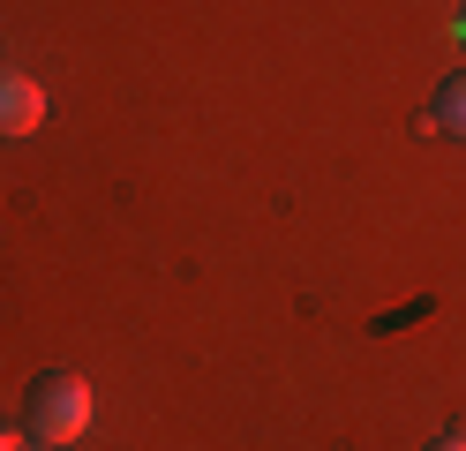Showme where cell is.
Segmentation results:
<instances>
[{"instance_id":"6da1fadb","label":"cell","mask_w":466,"mask_h":451,"mask_svg":"<svg viewBox=\"0 0 466 451\" xmlns=\"http://www.w3.org/2000/svg\"><path fill=\"white\" fill-rule=\"evenodd\" d=\"M23 421H31L38 444H68L91 429V384H83L76 369H53L31 384V399H23Z\"/></svg>"},{"instance_id":"7a4b0ae2","label":"cell","mask_w":466,"mask_h":451,"mask_svg":"<svg viewBox=\"0 0 466 451\" xmlns=\"http://www.w3.org/2000/svg\"><path fill=\"white\" fill-rule=\"evenodd\" d=\"M46 120V90L31 83V76H8L0 68V136H31Z\"/></svg>"},{"instance_id":"3957f363","label":"cell","mask_w":466,"mask_h":451,"mask_svg":"<svg viewBox=\"0 0 466 451\" xmlns=\"http://www.w3.org/2000/svg\"><path fill=\"white\" fill-rule=\"evenodd\" d=\"M429 113H436V128H444V136H466V68L436 83V106Z\"/></svg>"},{"instance_id":"277c9868","label":"cell","mask_w":466,"mask_h":451,"mask_svg":"<svg viewBox=\"0 0 466 451\" xmlns=\"http://www.w3.org/2000/svg\"><path fill=\"white\" fill-rule=\"evenodd\" d=\"M429 451H466V444H459V436H444V444H429Z\"/></svg>"},{"instance_id":"5b68a950","label":"cell","mask_w":466,"mask_h":451,"mask_svg":"<svg viewBox=\"0 0 466 451\" xmlns=\"http://www.w3.org/2000/svg\"><path fill=\"white\" fill-rule=\"evenodd\" d=\"M0 451H15V436H8V429H0Z\"/></svg>"},{"instance_id":"8992f818","label":"cell","mask_w":466,"mask_h":451,"mask_svg":"<svg viewBox=\"0 0 466 451\" xmlns=\"http://www.w3.org/2000/svg\"><path fill=\"white\" fill-rule=\"evenodd\" d=\"M31 451H61V444H31Z\"/></svg>"}]
</instances>
